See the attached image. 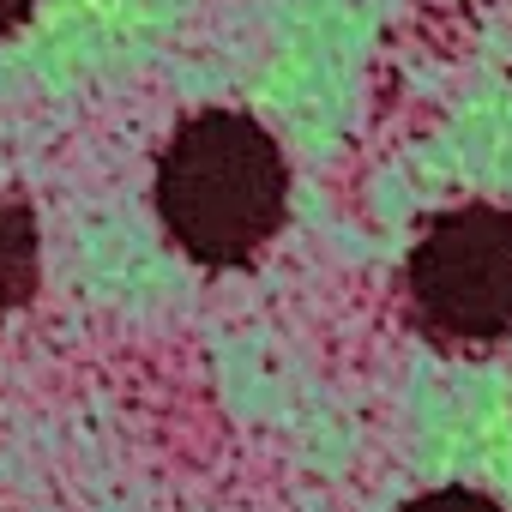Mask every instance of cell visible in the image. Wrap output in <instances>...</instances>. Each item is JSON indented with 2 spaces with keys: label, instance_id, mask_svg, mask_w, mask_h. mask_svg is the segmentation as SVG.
I'll return each instance as SVG.
<instances>
[{
  "label": "cell",
  "instance_id": "cell-5",
  "mask_svg": "<svg viewBox=\"0 0 512 512\" xmlns=\"http://www.w3.org/2000/svg\"><path fill=\"white\" fill-rule=\"evenodd\" d=\"M31 13H37V0H0V37H13Z\"/></svg>",
  "mask_w": 512,
  "mask_h": 512
},
{
  "label": "cell",
  "instance_id": "cell-3",
  "mask_svg": "<svg viewBox=\"0 0 512 512\" xmlns=\"http://www.w3.org/2000/svg\"><path fill=\"white\" fill-rule=\"evenodd\" d=\"M37 296V211L0 187V320Z\"/></svg>",
  "mask_w": 512,
  "mask_h": 512
},
{
  "label": "cell",
  "instance_id": "cell-2",
  "mask_svg": "<svg viewBox=\"0 0 512 512\" xmlns=\"http://www.w3.org/2000/svg\"><path fill=\"white\" fill-rule=\"evenodd\" d=\"M410 320L440 350L512 338V211L470 199L440 211L404 260Z\"/></svg>",
  "mask_w": 512,
  "mask_h": 512
},
{
  "label": "cell",
  "instance_id": "cell-1",
  "mask_svg": "<svg viewBox=\"0 0 512 512\" xmlns=\"http://www.w3.org/2000/svg\"><path fill=\"white\" fill-rule=\"evenodd\" d=\"M290 211L284 145L235 109L187 115L157 157V217L193 266L235 272L260 253Z\"/></svg>",
  "mask_w": 512,
  "mask_h": 512
},
{
  "label": "cell",
  "instance_id": "cell-4",
  "mask_svg": "<svg viewBox=\"0 0 512 512\" xmlns=\"http://www.w3.org/2000/svg\"><path fill=\"white\" fill-rule=\"evenodd\" d=\"M404 512H500V506L476 488H434V494H416Z\"/></svg>",
  "mask_w": 512,
  "mask_h": 512
}]
</instances>
